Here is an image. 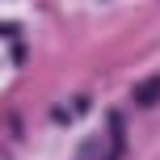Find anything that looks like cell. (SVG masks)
<instances>
[{
  "instance_id": "1",
  "label": "cell",
  "mask_w": 160,
  "mask_h": 160,
  "mask_svg": "<svg viewBox=\"0 0 160 160\" xmlns=\"http://www.w3.org/2000/svg\"><path fill=\"white\" fill-rule=\"evenodd\" d=\"M135 97H139V105H152L156 97H160V76H156V80H148V84H139V93H135Z\"/></svg>"
}]
</instances>
